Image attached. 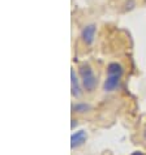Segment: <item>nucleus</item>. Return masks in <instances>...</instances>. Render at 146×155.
<instances>
[{"label": "nucleus", "instance_id": "5", "mask_svg": "<svg viewBox=\"0 0 146 155\" xmlns=\"http://www.w3.org/2000/svg\"><path fill=\"white\" fill-rule=\"evenodd\" d=\"M71 93H72V95L75 98H80L81 94H82L80 82H78V78H77V76H76L75 69L71 71Z\"/></svg>", "mask_w": 146, "mask_h": 155}, {"label": "nucleus", "instance_id": "2", "mask_svg": "<svg viewBox=\"0 0 146 155\" xmlns=\"http://www.w3.org/2000/svg\"><path fill=\"white\" fill-rule=\"evenodd\" d=\"M80 76H81V81H82V86L86 91L91 93L94 89L97 87V77L94 74V72L91 69V67L89 64H82L80 67Z\"/></svg>", "mask_w": 146, "mask_h": 155}, {"label": "nucleus", "instance_id": "4", "mask_svg": "<svg viewBox=\"0 0 146 155\" xmlns=\"http://www.w3.org/2000/svg\"><path fill=\"white\" fill-rule=\"evenodd\" d=\"M88 140V133L86 130H78L76 133H73L72 137H71V147L75 149V147H78V146L84 145Z\"/></svg>", "mask_w": 146, "mask_h": 155}, {"label": "nucleus", "instance_id": "8", "mask_svg": "<svg viewBox=\"0 0 146 155\" xmlns=\"http://www.w3.org/2000/svg\"><path fill=\"white\" fill-rule=\"evenodd\" d=\"M132 155H144L142 153H141V151H136V153H133Z\"/></svg>", "mask_w": 146, "mask_h": 155}, {"label": "nucleus", "instance_id": "6", "mask_svg": "<svg viewBox=\"0 0 146 155\" xmlns=\"http://www.w3.org/2000/svg\"><path fill=\"white\" fill-rule=\"evenodd\" d=\"M90 104H88V103H77V104L72 106V110L73 112H78V114H84V112H88V111H90Z\"/></svg>", "mask_w": 146, "mask_h": 155}, {"label": "nucleus", "instance_id": "3", "mask_svg": "<svg viewBox=\"0 0 146 155\" xmlns=\"http://www.w3.org/2000/svg\"><path fill=\"white\" fill-rule=\"evenodd\" d=\"M95 33H97V26L94 24H90V25H86L82 31H81V39L85 45L90 46L91 43L94 42V38H95Z\"/></svg>", "mask_w": 146, "mask_h": 155}, {"label": "nucleus", "instance_id": "7", "mask_svg": "<svg viewBox=\"0 0 146 155\" xmlns=\"http://www.w3.org/2000/svg\"><path fill=\"white\" fill-rule=\"evenodd\" d=\"M142 136H144V140H145V142H146V127H145V129H144V133H142Z\"/></svg>", "mask_w": 146, "mask_h": 155}, {"label": "nucleus", "instance_id": "1", "mask_svg": "<svg viewBox=\"0 0 146 155\" xmlns=\"http://www.w3.org/2000/svg\"><path fill=\"white\" fill-rule=\"evenodd\" d=\"M124 69L119 63H111L107 67V77L103 84V90L105 91H115L121 82Z\"/></svg>", "mask_w": 146, "mask_h": 155}]
</instances>
